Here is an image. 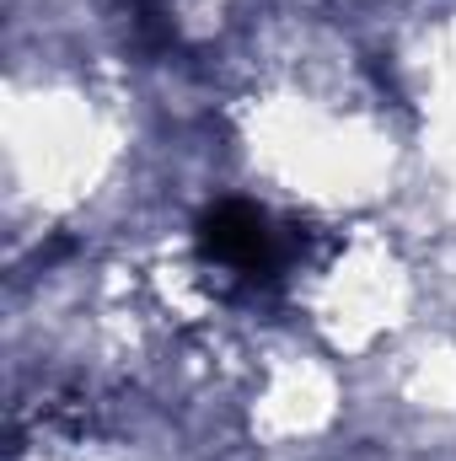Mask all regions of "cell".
<instances>
[{
    "label": "cell",
    "mask_w": 456,
    "mask_h": 461,
    "mask_svg": "<svg viewBox=\"0 0 456 461\" xmlns=\"http://www.w3.org/2000/svg\"><path fill=\"white\" fill-rule=\"evenodd\" d=\"M199 247L210 263H221L242 279H279L285 258H290V241L274 230V221L252 204H215L205 221H199Z\"/></svg>",
    "instance_id": "6da1fadb"
}]
</instances>
